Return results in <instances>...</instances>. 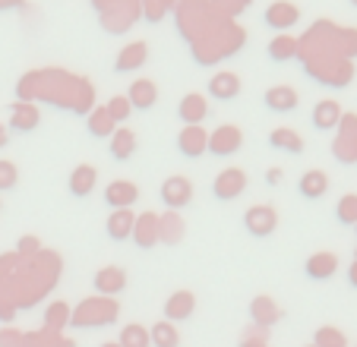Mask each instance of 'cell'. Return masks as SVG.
Segmentation results:
<instances>
[{
  "label": "cell",
  "instance_id": "cell-24",
  "mask_svg": "<svg viewBox=\"0 0 357 347\" xmlns=\"http://www.w3.org/2000/svg\"><path fill=\"white\" fill-rule=\"evenodd\" d=\"M158 234H162V243H181L183 240V218L177 212H165L158 215Z\"/></svg>",
  "mask_w": 357,
  "mask_h": 347
},
{
  "label": "cell",
  "instance_id": "cell-15",
  "mask_svg": "<svg viewBox=\"0 0 357 347\" xmlns=\"http://www.w3.org/2000/svg\"><path fill=\"white\" fill-rule=\"evenodd\" d=\"M196 309V297L193 291H174V294L165 300V319L168 322H183L190 319Z\"/></svg>",
  "mask_w": 357,
  "mask_h": 347
},
{
  "label": "cell",
  "instance_id": "cell-36",
  "mask_svg": "<svg viewBox=\"0 0 357 347\" xmlns=\"http://www.w3.org/2000/svg\"><path fill=\"white\" fill-rule=\"evenodd\" d=\"M16 183H20V171H16V164L0 158V190L7 193V190H13Z\"/></svg>",
  "mask_w": 357,
  "mask_h": 347
},
{
  "label": "cell",
  "instance_id": "cell-30",
  "mask_svg": "<svg viewBox=\"0 0 357 347\" xmlns=\"http://www.w3.org/2000/svg\"><path fill=\"white\" fill-rule=\"evenodd\" d=\"M297 51H301V45H297L291 35H275V38L269 41L272 61H291V57H297Z\"/></svg>",
  "mask_w": 357,
  "mask_h": 347
},
{
  "label": "cell",
  "instance_id": "cell-40",
  "mask_svg": "<svg viewBox=\"0 0 357 347\" xmlns=\"http://www.w3.org/2000/svg\"><path fill=\"white\" fill-rule=\"evenodd\" d=\"M282 180H284V171H282V167H269V171H266V183H269V187H278Z\"/></svg>",
  "mask_w": 357,
  "mask_h": 347
},
{
  "label": "cell",
  "instance_id": "cell-21",
  "mask_svg": "<svg viewBox=\"0 0 357 347\" xmlns=\"http://www.w3.org/2000/svg\"><path fill=\"white\" fill-rule=\"evenodd\" d=\"M95 183H98V171H95L92 164H79V167H73V174H70V193L79 196V199L92 196Z\"/></svg>",
  "mask_w": 357,
  "mask_h": 347
},
{
  "label": "cell",
  "instance_id": "cell-14",
  "mask_svg": "<svg viewBox=\"0 0 357 347\" xmlns=\"http://www.w3.org/2000/svg\"><path fill=\"white\" fill-rule=\"evenodd\" d=\"M146 61H149V45L146 41H130V45L121 47V54H117L114 70L117 73H133V70L146 67Z\"/></svg>",
  "mask_w": 357,
  "mask_h": 347
},
{
  "label": "cell",
  "instance_id": "cell-41",
  "mask_svg": "<svg viewBox=\"0 0 357 347\" xmlns=\"http://www.w3.org/2000/svg\"><path fill=\"white\" fill-rule=\"evenodd\" d=\"M7 142H10V130L0 123V148H7Z\"/></svg>",
  "mask_w": 357,
  "mask_h": 347
},
{
  "label": "cell",
  "instance_id": "cell-3",
  "mask_svg": "<svg viewBox=\"0 0 357 347\" xmlns=\"http://www.w3.org/2000/svg\"><path fill=\"white\" fill-rule=\"evenodd\" d=\"M243 190H247V174H243L241 167H225V171L215 177V183H212V196L222 202L241 199Z\"/></svg>",
  "mask_w": 357,
  "mask_h": 347
},
{
  "label": "cell",
  "instance_id": "cell-43",
  "mask_svg": "<svg viewBox=\"0 0 357 347\" xmlns=\"http://www.w3.org/2000/svg\"><path fill=\"white\" fill-rule=\"evenodd\" d=\"M101 347H121V344H117V341H108V344H101Z\"/></svg>",
  "mask_w": 357,
  "mask_h": 347
},
{
  "label": "cell",
  "instance_id": "cell-38",
  "mask_svg": "<svg viewBox=\"0 0 357 347\" xmlns=\"http://www.w3.org/2000/svg\"><path fill=\"white\" fill-rule=\"evenodd\" d=\"M266 332H269V328H259V325L250 328V332L241 338V347H269V334Z\"/></svg>",
  "mask_w": 357,
  "mask_h": 347
},
{
  "label": "cell",
  "instance_id": "cell-39",
  "mask_svg": "<svg viewBox=\"0 0 357 347\" xmlns=\"http://www.w3.org/2000/svg\"><path fill=\"white\" fill-rule=\"evenodd\" d=\"M35 253H38V240H35V237H22V240H20V253H16V256H20V259H22V256H32V259H35Z\"/></svg>",
  "mask_w": 357,
  "mask_h": 347
},
{
  "label": "cell",
  "instance_id": "cell-28",
  "mask_svg": "<svg viewBox=\"0 0 357 347\" xmlns=\"http://www.w3.org/2000/svg\"><path fill=\"white\" fill-rule=\"evenodd\" d=\"M326 190H329V177L323 171H307L301 177V196H307V199H319V196H326Z\"/></svg>",
  "mask_w": 357,
  "mask_h": 347
},
{
  "label": "cell",
  "instance_id": "cell-42",
  "mask_svg": "<svg viewBox=\"0 0 357 347\" xmlns=\"http://www.w3.org/2000/svg\"><path fill=\"white\" fill-rule=\"evenodd\" d=\"M10 3H16V0H0V10H3V7H10Z\"/></svg>",
  "mask_w": 357,
  "mask_h": 347
},
{
  "label": "cell",
  "instance_id": "cell-34",
  "mask_svg": "<svg viewBox=\"0 0 357 347\" xmlns=\"http://www.w3.org/2000/svg\"><path fill=\"white\" fill-rule=\"evenodd\" d=\"M45 322H47V328H54V334H57V328L70 322V307L67 303H51L45 313Z\"/></svg>",
  "mask_w": 357,
  "mask_h": 347
},
{
  "label": "cell",
  "instance_id": "cell-5",
  "mask_svg": "<svg viewBox=\"0 0 357 347\" xmlns=\"http://www.w3.org/2000/svg\"><path fill=\"white\" fill-rule=\"evenodd\" d=\"M243 227L253 237H269V234H275V227H278V212L272 206H250L243 212Z\"/></svg>",
  "mask_w": 357,
  "mask_h": 347
},
{
  "label": "cell",
  "instance_id": "cell-1",
  "mask_svg": "<svg viewBox=\"0 0 357 347\" xmlns=\"http://www.w3.org/2000/svg\"><path fill=\"white\" fill-rule=\"evenodd\" d=\"M117 316H121V307H117L114 297H89L79 307L70 313V325L76 328H101V325H114Z\"/></svg>",
  "mask_w": 357,
  "mask_h": 347
},
{
  "label": "cell",
  "instance_id": "cell-11",
  "mask_svg": "<svg viewBox=\"0 0 357 347\" xmlns=\"http://www.w3.org/2000/svg\"><path fill=\"white\" fill-rule=\"evenodd\" d=\"M92 284H95V291H98L101 297H114V294H121L123 287H127V272L117 268V265H105V268L95 272Z\"/></svg>",
  "mask_w": 357,
  "mask_h": 347
},
{
  "label": "cell",
  "instance_id": "cell-26",
  "mask_svg": "<svg viewBox=\"0 0 357 347\" xmlns=\"http://www.w3.org/2000/svg\"><path fill=\"white\" fill-rule=\"evenodd\" d=\"M149 338H152V347H181V334H177L174 322L162 319L149 328Z\"/></svg>",
  "mask_w": 357,
  "mask_h": 347
},
{
  "label": "cell",
  "instance_id": "cell-27",
  "mask_svg": "<svg viewBox=\"0 0 357 347\" xmlns=\"http://www.w3.org/2000/svg\"><path fill=\"white\" fill-rule=\"evenodd\" d=\"M335 268H338V262H335V256H332V253H313L310 259H307V275H310V278H317V281L332 278V275H335Z\"/></svg>",
  "mask_w": 357,
  "mask_h": 347
},
{
  "label": "cell",
  "instance_id": "cell-31",
  "mask_svg": "<svg viewBox=\"0 0 357 347\" xmlns=\"http://www.w3.org/2000/svg\"><path fill=\"white\" fill-rule=\"evenodd\" d=\"M174 3L177 0H139V16H146L149 22H162Z\"/></svg>",
  "mask_w": 357,
  "mask_h": 347
},
{
  "label": "cell",
  "instance_id": "cell-8",
  "mask_svg": "<svg viewBox=\"0 0 357 347\" xmlns=\"http://www.w3.org/2000/svg\"><path fill=\"white\" fill-rule=\"evenodd\" d=\"M38 123H41V111L32 105V101H16V105H10L7 130H16V133H32V130H38Z\"/></svg>",
  "mask_w": 357,
  "mask_h": 347
},
{
  "label": "cell",
  "instance_id": "cell-10",
  "mask_svg": "<svg viewBox=\"0 0 357 347\" xmlns=\"http://www.w3.org/2000/svg\"><path fill=\"white\" fill-rule=\"evenodd\" d=\"M177 148H181L183 158H199V155H206V148H209V133H206V127H183L181 136H177Z\"/></svg>",
  "mask_w": 357,
  "mask_h": 347
},
{
  "label": "cell",
  "instance_id": "cell-45",
  "mask_svg": "<svg viewBox=\"0 0 357 347\" xmlns=\"http://www.w3.org/2000/svg\"><path fill=\"white\" fill-rule=\"evenodd\" d=\"M307 347H313V344H307Z\"/></svg>",
  "mask_w": 357,
  "mask_h": 347
},
{
  "label": "cell",
  "instance_id": "cell-20",
  "mask_svg": "<svg viewBox=\"0 0 357 347\" xmlns=\"http://www.w3.org/2000/svg\"><path fill=\"white\" fill-rule=\"evenodd\" d=\"M136 133L130 127H117L114 133H111V142H108V148H111V158L114 161H130L133 158V152H136Z\"/></svg>",
  "mask_w": 357,
  "mask_h": 347
},
{
  "label": "cell",
  "instance_id": "cell-17",
  "mask_svg": "<svg viewBox=\"0 0 357 347\" xmlns=\"http://www.w3.org/2000/svg\"><path fill=\"white\" fill-rule=\"evenodd\" d=\"M241 95V76L225 70V73H215L209 82V98L215 101H234Z\"/></svg>",
  "mask_w": 357,
  "mask_h": 347
},
{
  "label": "cell",
  "instance_id": "cell-19",
  "mask_svg": "<svg viewBox=\"0 0 357 347\" xmlns=\"http://www.w3.org/2000/svg\"><path fill=\"white\" fill-rule=\"evenodd\" d=\"M250 316H253V322H257L259 328H272L278 319H282V309H278V303L272 300V297H253V303H250Z\"/></svg>",
  "mask_w": 357,
  "mask_h": 347
},
{
  "label": "cell",
  "instance_id": "cell-35",
  "mask_svg": "<svg viewBox=\"0 0 357 347\" xmlns=\"http://www.w3.org/2000/svg\"><path fill=\"white\" fill-rule=\"evenodd\" d=\"M313 347H344V334L338 332V328H332V325H323L317 332V341H313Z\"/></svg>",
  "mask_w": 357,
  "mask_h": 347
},
{
  "label": "cell",
  "instance_id": "cell-32",
  "mask_svg": "<svg viewBox=\"0 0 357 347\" xmlns=\"http://www.w3.org/2000/svg\"><path fill=\"white\" fill-rule=\"evenodd\" d=\"M209 7L222 20H234V16H241L250 7V0H209Z\"/></svg>",
  "mask_w": 357,
  "mask_h": 347
},
{
  "label": "cell",
  "instance_id": "cell-16",
  "mask_svg": "<svg viewBox=\"0 0 357 347\" xmlns=\"http://www.w3.org/2000/svg\"><path fill=\"white\" fill-rule=\"evenodd\" d=\"M127 98H130L133 111H149V107H155V101H158V86L152 79H136V82H130Z\"/></svg>",
  "mask_w": 357,
  "mask_h": 347
},
{
  "label": "cell",
  "instance_id": "cell-37",
  "mask_svg": "<svg viewBox=\"0 0 357 347\" xmlns=\"http://www.w3.org/2000/svg\"><path fill=\"white\" fill-rule=\"evenodd\" d=\"M338 221H342V224H354L357 221V196H344V199L338 202Z\"/></svg>",
  "mask_w": 357,
  "mask_h": 347
},
{
  "label": "cell",
  "instance_id": "cell-9",
  "mask_svg": "<svg viewBox=\"0 0 357 347\" xmlns=\"http://www.w3.org/2000/svg\"><path fill=\"white\" fill-rule=\"evenodd\" d=\"M263 20H266V26L269 29H275L278 35H284L297 20H301V10H297L294 3H288V0H275L272 7H266Z\"/></svg>",
  "mask_w": 357,
  "mask_h": 347
},
{
  "label": "cell",
  "instance_id": "cell-25",
  "mask_svg": "<svg viewBox=\"0 0 357 347\" xmlns=\"http://www.w3.org/2000/svg\"><path fill=\"white\" fill-rule=\"evenodd\" d=\"M342 123V107L335 105V101H319L317 107H313V127L317 130H332Z\"/></svg>",
  "mask_w": 357,
  "mask_h": 347
},
{
  "label": "cell",
  "instance_id": "cell-13",
  "mask_svg": "<svg viewBox=\"0 0 357 347\" xmlns=\"http://www.w3.org/2000/svg\"><path fill=\"white\" fill-rule=\"evenodd\" d=\"M139 199V187L133 180H114L105 187V202L111 208H133Z\"/></svg>",
  "mask_w": 357,
  "mask_h": 347
},
{
  "label": "cell",
  "instance_id": "cell-7",
  "mask_svg": "<svg viewBox=\"0 0 357 347\" xmlns=\"http://www.w3.org/2000/svg\"><path fill=\"white\" fill-rule=\"evenodd\" d=\"M209 101H206V95L199 92H190L181 98V105H177V117H181L183 127H199L206 117H209Z\"/></svg>",
  "mask_w": 357,
  "mask_h": 347
},
{
  "label": "cell",
  "instance_id": "cell-44",
  "mask_svg": "<svg viewBox=\"0 0 357 347\" xmlns=\"http://www.w3.org/2000/svg\"><path fill=\"white\" fill-rule=\"evenodd\" d=\"M351 3H357V0H351Z\"/></svg>",
  "mask_w": 357,
  "mask_h": 347
},
{
  "label": "cell",
  "instance_id": "cell-33",
  "mask_svg": "<svg viewBox=\"0 0 357 347\" xmlns=\"http://www.w3.org/2000/svg\"><path fill=\"white\" fill-rule=\"evenodd\" d=\"M105 111L111 114V121L117 123V127H121V123H127L130 121V111H133V107H130V98L127 95H114V98L108 101V105H105Z\"/></svg>",
  "mask_w": 357,
  "mask_h": 347
},
{
  "label": "cell",
  "instance_id": "cell-23",
  "mask_svg": "<svg viewBox=\"0 0 357 347\" xmlns=\"http://www.w3.org/2000/svg\"><path fill=\"white\" fill-rule=\"evenodd\" d=\"M86 127H89V133H92L95 139H105V136L111 139V133L117 130V123L111 121V114L105 111V105H101V107H92V111H89Z\"/></svg>",
  "mask_w": 357,
  "mask_h": 347
},
{
  "label": "cell",
  "instance_id": "cell-6",
  "mask_svg": "<svg viewBox=\"0 0 357 347\" xmlns=\"http://www.w3.org/2000/svg\"><path fill=\"white\" fill-rule=\"evenodd\" d=\"M130 240H133L139 249H152L155 243H162V234H158V215H155V212H142V215H136V221H133V234H130Z\"/></svg>",
  "mask_w": 357,
  "mask_h": 347
},
{
  "label": "cell",
  "instance_id": "cell-4",
  "mask_svg": "<svg viewBox=\"0 0 357 347\" xmlns=\"http://www.w3.org/2000/svg\"><path fill=\"white\" fill-rule=\"evenodd\" d=\"M241 148H243L241 127H234V123H222L218 130H212L209 133V148H206V152L218 155V158H228V155L241 152Z\"/></svg>",
  "mask_w": 357,
  "mask_h": 347
},
{
  "label": "cell",
  "instance_id": "cell-2",
  "mask_svg": "<svg viewBox=\"0 0 357 347\" xmlns=\"http://www.w3.org/2000/svg\"><path fill=\"white\" fill-rule=\"evenodd\" d=\"M158 196H162V202L168 206V212H181V208H187L190 202H193V183H190V177L174 174V177H168V180L162 183Z\"/></svg>",
  "mask_w": 357,
  "mask_h": 347
},
{
  "label": "cell",
  "instance_id": "cell-12",
  "mask_svg": "<svg viewBox=\"0 0 357 347\" xmlns=\"http://www.w3.org/2000/svg\"><path fill=\"white\" fill-rule=\"evenodd\" d=\"M263 105L275 114H291V111H297V105H301V95H297V88H291V86H272V88H266Z\"/></svg>",
  "mask_w": 357,
  "mask_h": 347
},
{
  "label": "cell",
  "instance_id": "cell-18",
  "mask_svg": "<svg viewBox=\"0 0 357 347\" xmlns=\"http://www.w3.org/2000/svg\"><path fill=\"white\" fill-rule=\"evenodd\" d=\"M133 208H114V212L108 215V221H105V231H108L111 240H130V234H133Z\"/></svg>",
  "mask_w": 357,
  "mask_h": 347
},
{
  "label": "cell",
  "instance_id": "cell-29",
  "mask_svg": "<svg viewBox=\"0 0 357 347\" xmlns=\"http://www.w3.org/2000/svg\"><path fill=\"white\" fill-rule=\"evenodd\" d=\"M121 347H152V338H149V328L139 325V322H130V325L121 328V338H117Z\"/></svg>",
  "mask_w": 357,
  "mask_h": 347
},
{
  "label": "cell",
  "instance_id": "cell-22",
  "mask_svg": "<svg viewBox=\"0 0 357 347\" xmlns=\"http://www.w3.org/2000/svg\"><path fill=\"white\" fill-rule=\"evenodd\" d=\"M269 146L278 148V152H288V155H301L303 152V136L294 133L291 127H278L269 133Z\"/></svg>",
  "mask_w": 357,
  "mask_h": 347
}]
</instances>
